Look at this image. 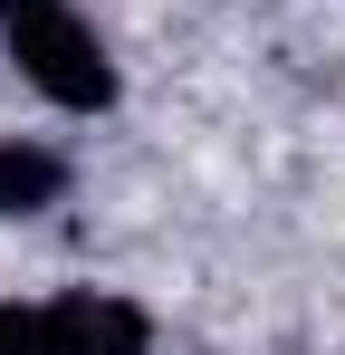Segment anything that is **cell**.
<instances>
[{"mask_svg": "<svg viewBox=\"0 0 345 355\" xmlns=\"http://www.w3.org/2000/svg\"><path fill=\"white\" fill-rule=\"evenodd\" d=\"M29 355H154V327L115 288H67L29 317Z\"/></svg>", "mask_w": 345, "mask_h": 355, "instance_id": "obj_2", "label": "cell"}, {"mask_svg": "<svg viewBox=\"0 0 345 355\" xmlns=\"http://www.w3.org/2000/svg\"><path fill=\"white\" fill-rule=\"evenodd\" d=\"M57 192H67V164H57L48 144H0V221H29V211H48Z\"/></svg>", "mask_w": 345, "mask_h": 355, "instance_id": "obj_3", "label": "cell"}, {"mask_svg": "<svg viewBox=\"0 0 345 355\" xmlns=\"http://www.w3.org/2000/svg\"><path fill=\"white\" fill-rule=\"evenodd\" d=\"M0 355H29V317L19 307H0Z\"/></svg>", "mask_w": 345, "mask_h": 355, "instance_id": "obj_4", "label": "cell"}, {"mask_svg": "<svg viewBox=\"0 0 345 355\" xmlns=\"http://www.w3.org/2000/svg\"><path fill=\"white\" fill-rule=\"evenodd\" d=\"M0 49L19 58V77L67 106V116H106L115 106V58L106 39L67 10V0H0Z\"/></svg>", "mask_w": 345, "mask_h": 355, "instance_id": "obj_1", "label": "cell"}]
</instances>
